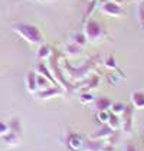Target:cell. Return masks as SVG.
<instances>
[{
    "instance_id": "1",
    "label": "cell",
    "mask_w": 144,
    "mask_h": 151,
    "mask_svg": "<svg viewBox=\"0 0 144 151\" xmlns=\"http://www.w3.org/2000/svg\"><path fill=\"white\" fill-rule=\"evenodd\" d=\"M13 32H16L23 40L30 45H39L42 43V33L35 24L29 23H14L12 26Z\"/></svg>"
},
{
    "instance_id": "2",
    "label": "cell",
    "mask_w": 144,
    "mask_h": 151,
    "mask_svg": "<svg viewBox=\"0 0 144 151\" xmlns=\"http://www.w3.org/2000/svg\"><path fill=\"white\" fill-rule=\"evenodd\" d=\"M84 35L86 37V40L96 42V40H99L102 37L104 32H102L101 24L98 23L96 20H94V19H86L85 26H84Z\"/></svg>"
},
{
    "instance_id": "3",
    "label": "cell",
    "mask_w": 144,
    "mask_h": 151,
    "mask_svg": "<svg viewBox=\"0 0 144 151\" xmlns=\"http://www.w3.org/2000/svg\"><path fill=\"white\" fill-rule=\"evenodd\" d=\"M132 114H134V106L132 105H127L124 112L121 114V129L125 134H130L132 129Z\"/></svg>"
},
{
    "instance_id": "4",
    "label": "cell",
    "mask_w": 144,
    "mask_h": 151,
    "mask_svg": "<svg viewBox=\"0 0 144 151\" xmlns=\"http://www.w3.org/2000/svg\"><path fill=\"white\" fill-rule=\"evenodd\" d=\"M101 12L104 13V14L112 16V17H120V16L124 14L122 7H121L120 4L111 1V0H108L107 3H104V4H101Z\"/></svg>"
},
{
    "instance_id": "5",
    "label": "cell",
    "mask_w": 144,
    "mask_h": 151,
    "mask_svg": "<svg viewBox=\"0 0 144 151\" xmlns=\"http://www.w3.org/2000/svg\"><path fill=\"white\" fill-rule=\"evenodd\" d=\"M66 145H68V148L71 151L82 150V147H84V138H82V135L75 134V132L68 134V137H66Z\"/></svg>"
},
{
    "instance_id": "6",
    "label": "cell",
    "mask_w": 144,
    "mask_h": 151,
    "mask_svg": "<svg viewBox=\"0 0 144 151\" xmlns=\"http://www.w3.org/2000/svg\"><path fill=\"white\" fill-rule=\"evenodd\" d=\"M59 95H63V88L58 85V86H50L48 89L39 91L36 93V98H39V99H49V98L59 96Z\"/></svg>"
},
{
    "instance_id": "7",
    "label": "cell",
    "mask_w": 144,
    "mask_h": 151,
    "mask_svg": "<svg viewBox=\"0 0 144 151\" xmlns=\"http://www.w3.org/2000/svg\"><path fill=\"white\" fill-rule=\"evenodd\" d=\"M94 68V63L92 62H86L85 65H82L81 68H73L72 69L71 66H68V70L72 73V76L75 78V79H82V78H85V75L89 72V70Z\"/></svg>"
},
{
    "instance_id": "8",
    "label": "cell",
    "mask_w": 144,
    "mask_h": 151,
    "mask_svg": "<svg viewBox=\"0 0 144 151\" xmlns=\"http://www.w3.org/2000/svg\"><path fill=\"white\" fill-rule=\"evenodd\" d=\"M111 104H112V99L108 96H99V98L94 99V105H95L96 111H109Z\"/></svg>"
},
{
    "instance_id": "9",
    "label": "cell",
    "mask_w": 144,
    "mask_h": 151,
    "mask_svg": "<svg viewBox=\"0 0 144 151\" xmlns=\"http://www.w3.org/2000/svg\"><path fill=\"white\" fill-rule=\"evenodd\" d=\"M104 144L99 141V139H88V141H84V147H82V151H104Z\"/></svg>"
},
{
    "instance_id": "10",
    "label": "cell",
    "mask_w": 144,
    "mask_h": 151,
    "mask_svg": "<svg viewBox=\"0 0 144 151\" xmlns=\"http://www.w3.org/2000/svg\"><path fill=\"white\" fill-rule=\"evenodd\" d=\"M112 132H114V131H112L111 128L108 127L107 124H104L102 127L98 128L95 132H94V134L91 135V138H92V139H99V141H101V139H107L108 137H109V135L112 134Z\"/></svg>"
},
{
    "instance_id": "11",
    "label": "cell",
    "mask_w": 144,
    "mask_h": 151,
    "mask_svg": "<svg viewBox=\"0 0 144 151\" xmlns=\"http://www.w3.org/2000/svg\"><path fill=\"white\" fill-rule=\"evenodd\" d=\"M26 88H27V92L29 93H36L37 91V85H36V72L30 70L26 73Z\"/></svg>"
},
{
    "instance_id": "12",
    "label": "cell",
    "mask_w": 144,
    "mask_h": 151,
    "mask_svg": "<svg viewBox=\"0 0 144 151\" xmlns=\"http://www.w3.org/2000/svg\"><path fill=\"white\" fill-rule=\"evenodd\" d=\"M131 105L137 109H144V92L134 91L131 93Z\"/></svg>"
},
{
    "instance_id": "13",
    "label": "cell",
    "mask_w": 144,
    "mask_h": 151,
    "mask_svg": "<svg viewBox=\"0 0 144 151\" xmlns=\"http://www.w3.org/2000/svg\"><path fill=\"white\" fill-rule=\"evenodd\" d=\"M36 85H37V91H43V89H48L50 86H58V85H53L52 82L49 81L48 78H45L43 75H36Z\"/></svg>"
},
{
    "instance_id": "14",
    "label": "cell",
    "mask_w": 144,
    "mask_h": 151,
    "mask_svg": "<svg viewBox=\"0 0 144 151\" xmlns=\"http://www.w3.org/2000/svg\"><path fill=\"white\" fill-rule=\"evenodd\" d=\"M1 138H3V141H4L7 145H17V144L20 142L22 137H20L19 134L13 132V131H9V132H7L6 135H3Z\"/></svg>"
},
{
    "instance_id": "15",
    "label": "cell",
    "mask_w": 144,
    "mask_h": 151,
    "mask_svg": "<svg viewBox=\"0 0 144 151\" xmlns=\"http://www.w3.org/2000/svg\"><path fill=\"white\" fill-rule=\"evenodd\" d=\"M107 125L112 131H117L121 128V119H120V115H115L112 112H109V116H108V121H107Z\"/></svg>"
},
{
    "instance_id": "16",
    "label": "cell",
    "mask_w": 144,
    "mask_h": 151,
    "mask_svg": "<svg viewBox=\"0 0 144 151\" xmlns=\"http://www.w3.org/2000/svg\"><path fill=\"white\" fill-rule=\"evenodd\" d=\"M7 124H9V131H13V132H16V134H19L22 137L23 128H22V122H20L19 118H12Z\"/></svg>"
},
{
    "instance_id": "17",
    "label": "cell",
    "mask_w": 144,
    "mask_h": 151,
    "mask_svg": "<svg viewBox=\"0 0 144 151\" xmlns=\"http://www.w3.org/2000/svg\"><path fill=\"white\" fill-rule=\"evenodd\" d=\"M37 70H39V73H40V75H43L45 78H48V79L52 82L53 85H58V82L55 81V78H53L52 72H50V69H49L46 65H43V63H39V66H37Z\"/></svg>"
},
{
    "instance_id": "18",
    "label": "cell",
    "mask_w": 144,
    "mask_h": 151,
    "mask_svg": "<svg viewBox=\"0 0 144 151\" xmlns=\"http://www.w3.org/2000/svg\"><path fill=\"white\" fill-rule=\"evenodd\" d=\"M50 53H52V49L48 45H40L36 56H37V59H46V58H50Z\"/></svg>"
},
{
    "instance_id": "19",
    "label": "cell",
    "mask_w": 144,
    "mask_h": 151,
    "mask_svg": "<svg viewBox=\"0 0 144 151\" xmlns=\"http://www.w3.org/2000/svg\"><path fill=\"white\" fill-rule=\"evenodd\" d=\"M72 42L75 43V45H78V46H85V43H86V37H85L84 32H75L73 35H72Z\"/></svg>"
},
{
    "instance_id": "20",
    "label": "cell",
    "mask_w": 144,
    "mask_h": 151,
    "mask_svg": "<svg viewBox=\"0 0 144 151\" xmlns=\"http://www.w3.org/2000/svg\"><path fill=\"white\" fill-rule=\"evenodd\" d=\"M125 106H127V104H124V102H112L111 108H109V112H112L115 115H121L124 112Z\"/></svg>"
},
{
    "instance_id": "21",
    "label": "cell",
    "mask_w": 144,
    "mask_h": 151,
    "mask_svg": "<svg viewBox=\"0 0 144 151\" xmlns=\"http://www.w3.org/2000/svg\"><path fill=\"white\" fill-rule=\"evenodd\" d=\"M65 52H66L68 55H71V56H78V55L81 53V46H78V45H75V43L72 42V43L65 46Z\"/></svg>"
},
{
    "instance_id": "22",
    "label": "cell",
    "mask_w": 144,
    "mask_h": 151,
    "mask_svg": "<svg viewBox=\"0 0 144 151\" xmlns=\"http://www.w3.org/2000/svg\"><path fill=\"white\" fill-rule=\"evenodd\" d=\"M94 95L91 92H82L81 95H79V102L82 105H88V104H91V102H94Z\"/></svg>"
},
{
    "instance_id": "23",
    "label": "cell",
    "mask_w": 144,
    "mask_h": 151,
    "mask_svg": "<svg viewBox=\"0 0 144 151\" xmlns=\"http://www.w3.org/2000/svg\"><path fill=\"white\" fill-rule=\"evenodd\" d=\"M107 144L108 145H111V147H114V145L120 144V132H118V129H117V131H114V132H112V134L107 138Z\"/></svg>"
},
{
    "instance_id": "24",
    "label": "cell",
    "mask_w": 144,
    "mask_h": 151,
    "mask_svg": "<svg viewBox=\"0 0 144 151\" xmlns=\"http://www.w3.org/2000/svg\"><path fill=\"white\" fill-rule=\"evenodd\" d=\"M108 116H109V111H96V119L101 124H107Z\"/></svg>"
},
{
    "instance_id": "25",
    "label": "cell",
    "mask_w": 144,
    "mask_h": 151,
    "mask_svg": "<svg viewBox=\"0 0 144 151\" xmlns=\"http://www.w3.org/2000/svg\"><path fill=\"white\" fill-rule=\"evenodd\" d=\"M104 65L107 66L108 69H117V63H115V59H114V56H112V55H109V56H107V58H105V60H104Z\"/></svg>"
},
{
    "instance_id": "26",
    "label": "cell",
    "mask_w": 144,
    "mask_h": 151,
    "mask_svg": "<svg viewBox=\"0 0 144 151\" xmlns=\"http://www.w3.org/2000/svg\"><path fill=\"white\" fill-rule=\"evenodd\" d=\"M99 85V76L98 75H94V76H91V79L88 82V86H86V89H94Z\"/></svg>"
},
{
    "instance_id": "27",
    "label": "cell",
    "mask_w": 144,
    "mask_h": 151,
    "mask_svg": "<svg viewBox=\"0 0 144 151\" xmlns=\"http://www.w3.org/2000/svg\"><path fill=\"white\" fill-rule=\"evenodd\" d=\"M96 3H98L96 0H91V1H89V4H88V9H86V12H85V14H84L85 19H89V14L94 12V9H95Z\"/></svg>"
},
{
    "instance_id": "28",
    "label": "cell",
    "mask_w": 144,
    "mask_h": 151,
    "mask_svg": "<svg viewBox=\"0 0 144 151\" xmlns=\"http://www.w3.org/2000/svg\"><path fill=\"white\" fill-rule=\"evenodd\" d=\"M7 132H9V124L4 122L3 119H0V137L6 135Z\"/></svg>"
},
{
    "instance_id": "29",
    "label": "cell",
    "mask_w": 144,
    "mask_h": 151,
    "mask_svg": "<svg viewBox=\"0 0 144 151\" xmlns=\"http://www.w3.org/2000/svg\"><path fill=\"white\" fill-rule=\"evenodd\" d=\"M124 151H137V148H135L134 144H127L125 148H124Z\"/></svg>"
},
{
    "instance_id": "30",
    "label": "cell",
    "mask_w": 144,
    "mask_h": 151,
    "mask_svg": "<svg viewBox=\"0 0 144 151\" xmlns=\"http://www.w3.org/2000/svg\"><path fill=\"white\" fill-rule=\"evenodd\" d=\"M111 1H114V3H117V4H122V3H124V1H125V0H111Z\"/></svg>"
},
{
    "instance_id": "31",
    "label": "cell",
    "mask_w": 144,
    "mask_h": 151,
    "mask_svg": "<svg viewBox=\"0 0 144 151\" xmlns=\"http://www.w3.org/2000/svg\"><path fill=\"white\" fill-rule=\"evenodd\" d=\"M96 1H98V3H99V4H104V3H107L108 0H96Z\"/></svg>"
},
{
    "instance_id": "32",
    "label": "cell",
    "mask_w": 144,
    "mask_h": 151,
    "mask_svg": "<svg viewBox=\"0 0 144 151\" xmlns=\"http://www.w3.org/2000/svg\"><path fill=\"white\" fill-rule=\"evenodd\" d=\"M36 1H42V3H46V1H52V0H36Z\"/></svg>"
},
{
    "instance_id": "33",
    "label": "cell",
    "mask_w": 144,
    "mask_h": 151,
    "mask_svg": "<svg viewBox=\"0 0 144 151\" xmlns=\"http://www.w3.org/2000/svg\"><path fill=\"white\" fill-rule=\"evenodd\" d=\"M0 73H1V68H0Z\"/></svg>"
}]
</instances>
